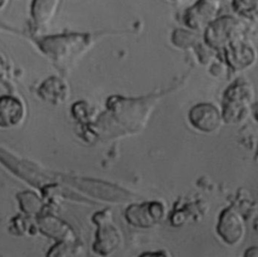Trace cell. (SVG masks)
<instances>
[{
  "instance_id": "6da1fadb",
  "label": "cell",
  "mask_w": 258,
  "mask_h": 257,
  "mask_svg": "<svg viewBox=\"0 0 258 257\" xmlns=\"http://www.w3.org/2000/svg\"><path fill=\"white\" fill-rule=\"evenodd\" d=\"M244 33V24L234 16H221L216 18L206 28L207 43L215 48L230 46L241 41Z\"/></svg>"
},
{
  "instance_id": "7a4b0ae2",
  "label": "cell",
  "mask_w": 258,
  "mask_h": 257,
  "mask_svg": "<svg viewBox=\"0 0 258 257\" xmlns=\"http://www.w3.org/2000/svg\"><path fill=\"white\" fill-rule=\"evenodd\" d=\"M221 10L220 0H197L183 13V22L192 29H201L212 23Z\"/></svg>"
},
{
  "instance_id": "3957f363",
  "label": "cell",
  "mask_w": 258,
  "mask_h": 257,
  "mask_svg": "<svg viewBox=\"0 0 258 257\" xmlns=\"http://www.w3.org/2000/svg\"><path fill=\"white\" fill-rule=\"evenodd\" d=\"M218 232L228 244H237L244 234V224L241 217L230 209L225 210L220 217Z\"/></svg>"
},
{
  "instance_id": "277c9868",
  "label": "cell",
  "mask_w": 258,
  "mask_h": 257,
  "mask_svg": "<svg viewBox=\"0 0 258 257\" xmlns=\"http://www.w3.org/2000/svg\"><path fill=\"white\" fill-rule=\"evenodd\" d=\"M189 119L195 127L206 132H212L220 125L219 111L212 104H200L194 107Z\"/></svg>"
},
{
  "instance_id": "5b68a950",
  "label": "cell",
  "mask_w": 258,
  "mask_h": 257,
  "mask_svg": "<svg viewBox=\"0 0 258 257\" xmlns=\"http://www.w3.org/2000/svg\"><path fill=\"white\" fill-rule=\"evenodd\" d=\"M82 41L81 35H62L48 37L43 42V50L54 58L64 57L71 54L77 43Z\"/></svg>"
},
{
  "instance_id": "8992f818",
  "label": "cell",
  "mask_w": 258,
  "mask_h": 257,
  "mask_svg": "<svg viewBox=\"0 0 258 257\" xmlns=\"http://www.w3.org/2000/svg\"><path fill=\"white\" fill-rule=\"evenodd\" d=\"M60 0H32L31 17L38 26L46 25L53 18Z\"/></svg>"
},
{
  "instance_id": "52a82bcc",
  "label": "cell",
  "mask_w": 258,
  "mask_h": 257,
  "mask_svg": "<svg viewBox=\"0 0 258 257\" xmlns=\"http://www.w3.org/2000/svg\"><path fill=\"white\" fill-rule=\"evenodd\" d=\"M227 59L233 68L242 69L248 67L255 59V51L249 45L236 42L227 48Z\"/></svg>"
},
{
  "instance_id": "ba28073f",
  "label": "cell",
  "mask_w": 258,
  "mask_h": 257,
  "mask_svg": "<svg viewBox=\"0 0 258 257\" xmlns=\"http://www.w3.org/2000/svg\"><path fill=\"white\" fill-rule=\"evenodd\" d=\"M22 106L19 101L12 98L0 99V125L11 126L17 124L22 117Z\"/></svg>"
},
{
  "instance_id": "9c48e42d",
  "label": "cell",
  "mask_w": 258,
  "mask_h": 257,
  "mask_svg": "<svg viewBox=\"0 0 258 257\" xmlns=\"http://www.w3.org/2000/svg\"><path fill=\"white\" fill-rule=\"evenodd\" d=\"M232 8L243 18L258 20V0H232Z\"/></svg>"
},
{
  "instance_id": "30bf717a",
  "label": "cell",
  "mask_w": 258,
  "mask_h": 257,
  "mask_svg": "<svg viewBox=\"0 0 258 257\" xmlns=\"http://www.w3.org/2000/svg\"><path fill=\"white\" fill-rule=\"evenodd\" d=\"M3 72H4V62H3V60L0 57V76L2 75Z\"/></svg>"
},
{
  "instance_id": "8fae6325",
  "label": "cell",
  "mask_w": 258,
  "mask_h": 257,
  "mask_svg": "<svg viewBox=\"0 0 258 257\" xmlns=\"http://www.w3.org/2000/svg\"><path fill=\"white\" fill-rule=\"evenodd\" d=\"M7 1H8V0H0V9L5 6V4L7 3Z\"/></svg>"
},
{
  "instance_id": "7c38bea8",
  "label": "cell",
  "mask_w": 258,
  "mask_h": 257,
  "mask_svg": "<svg viewBox=\"0 0 258 257\" xmlns=\"http://www.w3.org/2000/svg\"><path fill=\"white\" fill-rule=\"evenodd\" d=\"M172 1H185V0H172Z\"/></svg>"
}]
</instances>
